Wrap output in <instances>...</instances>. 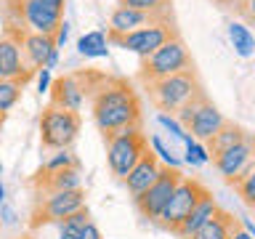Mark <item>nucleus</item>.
<instances>
[{
	"instance_id": "obj_33",
	"label": "nucleus",
	"mask_w": 255,
	"mask_h": 239,
	"mask_svg": "<svg viewBox=\"0 0 255 239\" xmlns=\"http://www.w3.org/2000/svg\"><path fill=\"white\" fill-rule=\"evenodd\" d=\"M16 218H19V215H16V210L11 205H0V223H3V226H13L16 223Z\"/></svg>"
},
{
	"instance_id": "obj_42",
	"label": "nucleus",
	"mask_w": 255,
	"mask_h": 239,
	"mask_svg": "<svg viewBox=\"0 0 255 239\" xmlns=\"http://www.w3.org/2000/svg\"><path fill=\"white\" fill-rule=\"evenodd\" d=\"M242 3H245V0H231V5H234V8H237V5H242Z\"/></svg>"
},
{
	"instance_id": "obj_40",
	"label": "nucleus",
	"mask_w": 255,
	"mask_h": 239,
	"mask_svg": "<svg viewBox=\"0 0 255 239\" xmlns=\"http://www.w3.org/2000/svg\"><path fill=\"white\" fill-rule=\"evenodd\" d=\"M5 202V186H3V181H0V205Z\"/></svg>"
},
{
	"instance_id": "obj_19",
	"label": "nucleus",
	"mask_w": 255,
	"mask_h": 239,
	"mask_svg": "<svg viewBox=\"0 0 255 239\" xmlns=\"http://www.w3.org/2000/svg\"><path fill=\"white\" fill-rule=\"evenodd\" d=\"M40 183H43L45 194L48 191H77L83 189V175H80V167H64V170L43 173Z\"/></svg>"
},
{
	"instance_id": "obj_5",
	"label": "nucleus",
	"mask_w": 255,
	"mask_h": 239,
	"mask_svg": "<svg viewBox=\"0 0 255 239\" xmlns=\"http://www.w3.org/2000/svg\"><path fill=\"white\" fill-rule=\"evenodd\" d=\"M175 120H178V122L186 127V133L199 143H207L229 122V120L223 117V112H218V107H213L205 93L197 96L194 101H189L186 107H181L175 112Z\"/></svg>"
},
{
	"instance_id": "obj_45",
	"label": "nucleus",
	"mask_w": 255,
	"mask_h": 239,
	"mask_svg": "<svg viewBox=\"0 0 255 239\" xmlns=\"http://www.w3.org/2000/svg\"><path fill=\"white\" fill-rule=\"evenodd\" d=\"M0 173H3V162H0Z\"/></svg>"
},
{
	"instance_id": "obj_34",
	"label": "nucleus",
	"mask_w": 255,
	"mask_h": 239,
	"mask_svg": "<svg viewBox=\"0 0 255 239\" xmlns=\"http://www.w3.org/2000/svg\"><path fill=\"white\" fill-rule=\"evenodd\" d=\"M51 69H40V75H37V91L40 93H48L51 91Z\"/></svg>"
},
{
	"instance_id": "obj_3",
	"label": "nucleus",
	"mask_w": 255,
	"mask_h": 239,
	"mask_svg": "<svg viewBox=\"0 0 255 239\" xmlns=\"http://www.w3.org/2000/svg\"><path fill=\"white\" fill-rule=\"evenodd\" d=\"M186 69H194V61H191V53L186 43L181 40V35H175L165 45H159L151 56L141 59L138 77L143 83H154V80L178 75V72H186Z\"/></svg>"
},
{
	"instance_id": "obj_18",
	"label": "nucleus",
	"mask_w": 255,
	"mask_h": 239,
	"mask_svg": "<svg viewBox=\"0 0 255 239\" xmlns=\"http://www.w3.org/2000/svg\"><path fill=\"white\" fill-rule=\"evenodd\" d=\"M218 210H221V207H218V202H215V197L210 194V191H205V194L199 197V202L194 205V210L189 213V218L181 223L175 234H181L183 239H189L191 234H194V231L202 229L207 221H213L215 215H218Z\"/></svg>"
},
{
	"instance_id": "obj_39",
	"label": "nucleus",
	"mask_w": 255,
	"mask_h": 239,
	"mask_svg": "<svg viewBox=\"0 0 255 239\" xmlns=\"http://www.w3.org/2000/svg\"><path fill=\"white\" fill-rule=\"evenodd\" d=\"M242 229H245L247 234H250V237L255 239V223H253V221H247V218H245V226H242Z\"/></svg>"
},
{
	"instance_id": "obj_30",
	"label": "nucleus",
	"mask_w": 255,
	"mask_h": 239,
	"mask_svg": "<svg viewBox=\"0 0 255 239\" xmlns=\"http://www.w3.org/2000/svg\"><path fill=\"white\" fill-rule=\"evenodd\" d=\"M64 167H80V159L72 154L69 149H59L56 154L45 162V173H53V170H64Z\"/></svg>"
},
{
	"instance_id": "obj_12",
	"label": "nucleus",
	"mask_w": 255,
	"mask_h": 239,
	"mask_svg": "<svg viewBox=\"0 0 255 239\" xmlns=\"http://www.w3.org/2000/svg\"><path fill=\"white\" fill-rule=\"evenodd\" d=\"M213 165L229 183H237L239 178H245L250 173V167L255 165V138L245 135L239 143H234L231 149L221 151L213 157Z\"/></svg>"
},
{
	"instance_id": "obj_28",
	"label": "nucleus",
	"mask_w": 255,
	"mask_h": 239,
	"mask_svg": "<svg viewBox=\"0 0 255 239\" xmlns=\"http://www.w3.org/2000/svg\"><path fill=\"white\" fill-rule=\"evenodd\" d=\"M234 189H237V194L242 197V202L250 207V210H255V165L250 167V173H247L245 178H239L234 183Z\"/></svg>"
},
{
	"instance_id": "obj_11",
	"label": "nucleus",
	"mask_w": 255,
	"mask_h": 239,
	"mask_svg": "<svg viewBox=\"0 0 255 239\" xmlns=\"http://www.w3.org/2000/svg\"><path fill=\"white\" fill-rule=\"evenodd\" d=\"M181 178H183V173H181V170H175V167H162L159 178L151 183V186L143 191V194L135 197V199H133V205L138 207V213L143 215V218L157 221V218H159V213L165 210V205L170 202V197H173L175 186L181 183Z\"/></svg>"
},
{
	"instance_id": "obj_35",
	"label": "nucleus",
	"mask_w": 255,
	"mask_h": 239,
	"mask_svg": "<svg viewBox=\"0 0 255 239\" xmlns=\"http://www.w3.org/2000/svg\"><path fill=\"white\" fill-rule=\"evenodd\" d=\"M237 11L242 13L250 24H255V0H245L242 5H237Z\"/></svg>"
},
{
	"instance_id": "obj_32",
	"label": "nucleus",
	"mask_w": 255,
	"mask_h": 239,
	"mask_svg": "<svg viewBox=\"0 0 255 239\" xmlns=\"http://www.w3.org/2000/svg\"><path fill=\"white\" fill-rule=\"evenodd\" d=\"M67 37H69V21L64 19V21L59 24V29L53 32V43H56V48H59V51L64 48V43H67Z\"/></svg>"
},
{
	"instance_id": "obj_43",
	"label": "nucleus",
	"mask_w": 255,
	"mask_h": 239,
	"mask_svg": "<svg viewBox=\"0 0 255 239\" xmlns=\"http://www.w3.org/2000/svg\"><path fill=\"white\" fill-rule=\"evenodd\" d=\"M3 120H5V115H3V112H0V125H3Z\"/></svg>"
},
{
	"instance_id": "obj_14",
	"label": "nucleus",
	"mask_w": 255,
	"mask_h": 239,
	"mask_svg": "<svg viewBox=\"0 0 255 239\" xmlns=\"http://www.w3.org/2000/svg\"><path fill=\"white\" fill-rule=\"evenodd\" d=\"M51 104L53 107H61V109H69V112H80L85 101V93H88V77L85 72H77V75H64L59 80L51 83Z\"/></svg>"
},
{
	"instance_id": "obj_41",
	"label": "nucleus",
	"mask_w": 255,
	"mask_h": 239,
	"mask_svg": "<svg viewBox=\"0 0 255 239\" xmlns=\"http://www.w3.org/2000/svg\"><path fill=\"white\" fill-rule=\"evenodd\" d=\"M45 3H51V5H56V8H64V0H45Z\"/></svg>"
},
{
	"instance_id": "obj_4",
	"label": "nucleus",
	"mask_w": 255,
	"mask_h": 239,
	"mask_svg": "<svg viewBox=\"0 0 255 239\" xmlns=\"http://www.w3.org/2000/svg\"><path fill=\"white\" fill-rule=\"evenodd\" d=\"M107 141V162L109 170L117 175V178H125L128 173L135 167V162L149 151V138L143 133V127H125L115 135H109Z\"/></svg>"
},
{
	"instance_id": "obj_10",
	"label": "nucleus",
	"mask_w": 255,
	"mask_h": 239,
	"mask_svg": "<svg viewBox=\"0 0 255 239\" xmlns=\"http://www.w3.org/2000/svg\"><path fill=\"white\" fill-rule=\"evenodd\" d=\"M21 32L24 29H5L0 35V80H16V83L27 85L35 69L24 59Z\"/></svg>"
},
{
	"instance_id": "obj_8",
	"label": "nucleus",
	"mask_w": 255,
	"mask_h": 239,
	"mask_svg": "<svg viewBox=\"0 0 255 239\" xmlns=\"http://www.w3.org/2000/svg\"><path fill=\"white\" fill-rule=\"evenodd\" d=\"M205 191H207V189H205L197 178L183 175L181 183H178V186H175V191H173L170 202L165 205L162 213H159V218H157L159 226H165V229H170V231H178V226L189 218V213L194 210V205L199 202V197H202Z\"/></svg>"
},
{
	"instance_id": "obj_36",
	"label": "nucleus",
	"mask_w": 255,
	"mask_h": 239,
	"mask_svg": "<svg viewBox=\"0 0 255 239\" xmlns=\"http://www.w3.org/2000/svg\"><path fill=\"white\" fill-rule=\"evenodd\" d=\"M77 239H101V231H99V226H96L93 221H88L85 223V229L80 231V237Z\"/></svg>"
},
{
	"instance_id": "obj_17",
	"label": "nucleus",
	"mask_w": 255,
	"mask_h": 239,
	"mask_svg": "<svg viewBox=\"0 0 255 239\" xmlns=\"http://www.w3.org/2000/svg\"><path fill=\"white\" fill-rule=\"evenodd\" d=\"M21 48H24V59L32 69H43L51 53L56 51V43L51 35H40V32H21Z\"/></svg>"
},
{
	"instance_id": "obj_9",
	"label": "nucleus",
	"mask_w": 255,
	"mask_h": 239,
	"mask_svg": "<svg viewBox=\"0 0 255 239\" xmlns=\"http://www.w3.org/2000/svg\"><path fill=\"white\" fill-rule=\"evenodd\" d=\"M85 207V191H48V194L37 202L35 213H32V229H37L40 223H59L69 218L72 213Z\"/></svg>"
},
{
	"instance_id": "obj_44",
	"label": "nucleus",
	"mask_w": 255,
	"mask_h": 239,
	"mask_svg": "<svg viewBox=\"0 0 255 239\" xmlns=\"http://www.w3.org/2000/svg\"><path fill=\"white\" fill-rule=\"evenodd\" d=\"M218 3H231V0H218Z\"/></svg>"
},
{
	"instance_id": "obj_16",
	"label": "nucleus",
	"mask_w": 255,
	"mask_h": 239,
	"mask_svg": "<svg viewBox=\"0 0 255 239\" xmlns=\"http://www.w3.org/2000/svg\"><path fill=\"white\" fill-rule=\"evenodd\" d=\"M162 19H173V16H162V13H146V11H135V8H123L117 5L109 16V29L107 32H115V35H128L133 29H141V27H149L154 21H162Z\"/></svg>"
},
{
	"instance_id": "obj_23",
	"label": "nucleus",
	"mask_w": 255,
	"mask_h": 239,
	"mask_svg": "<svg viewBox=\"0 0 255 239\" xmlns=\"http://www.w3.org/2000/svg\"><path fill=\"white\" fill-rule=\"evenodd\" d=\"M229 40H231V45H234L237 56H242V59L255 56V37H253V32L247 29L245 24L231 21L229 24Z\"/></svg>"
},
{
	"instance_id": "obj_38",
	"label": "nucleus",
	"mask_w": 255,
	"mask_h": 239,
	"mask_svg": "<svg viewBox=\"0 0 255 239\" xmlns=\"http://www.w3.org/2000/svg\"><path fill=\"white\" fill-rule=\"evenodd\" d=\"M56 64H59V48H56V51L51 53V59H48V64L43 69H56Z\"/></svg>"
},
{
	"instance_id": "obj_26",
	"label": "nucleus",
	"mask_w": 255,
	"mask_h": 239,
	"mask_svg": "<svg viewBox=\"0 0 255 239\" xmlns=\"http://www.w3.org/2000/svg\"><path fill=\"white\" fill-rule=\"evenodd\" d=\"M21 83H16V80H0V112H5L8 109H13L16 107V101H19V96H21Z\"/></svg>"
},
{
	"instance_id": "obj_25",
	"label": "nucleus",
	"mask_w": 255,
	"mask_h": 239,
	"mask_svg": "<svg viewBox=\"0 0 255 239\" xmlns=\"http://www.w3.org/2000/svg\"><path fill=\"white\" fill-rule=\"evenodd\" d=\"M117 5H123V8H135V11H146V13L173 16V13H170V0H120Z\"/></svg>"
},
{
	"instance_id": "obj_22",
	"label": "nucleus",
	"mask_w": 255,
	"mask_h": 239,
	"mask_svg": "<svg viewBox=\"0 0 255 239\" xmlns=\"http://www.w3.org/2000/svg\"><path fill=\"white\" fill-rule=\"evenodd\" d=\"M107 45H109L107 35L99 29H93V32H85V35L77 40V53L85 56V59H104V56L109 53Z\"/></svg>"
},
{
	"instance_id": "obj_6",
	"label": "nucleus",
	"mask_w": 255,
	"mask_h": 239,
	"mask_svg": "<svg viewBox=\"0 0 255 239\" xmlns=\"http://www.w3.org/2000/svg\"><path fill=\"white\" fill-rule=\"evenodd\" d=\"M80 135V115L48 104L40 115V143L51 151L69 149Z\"/></svg>"
},
{
	"instance_id": "obj_21",
	"label": "nucleus",
	"mask_w": 255,
	"mask_h": 239,
	"mask_svg": "<svg viewBox=\"0 0 255 239\" xmlns=\"http://www.w3.org/2000/svg\"><path fill=\"white\" fill-rule=\"evenodd\" d=\"M245 130L242 127H237V125H231V122H226L221 127L218 133L213 135L210 141H207V151H210V157H215V154H221V151H226V149H231L234 143H239L245 138Z\"/></svg>"
},
{
	"instance_id": "obj_37",
	"label": "nucleus",
	"mask_w": 255,
	"mask_h": 239,
	"mask_svg": "<svg viewBox=\"0 0 255 239\" xmlns=\"http://www.w3.org/2000/svg\"><path fill=\"white\" fill-rule=\"evenodd\" d=\"M229 239H253L250 234H247L245 229H239V226H234V231H231V237Z\"/></svg>"
},
{
	"instance_id": "obj_15",
	"label": "nucleus",
	"mask_w": 255,
	"mask_h": 239,
	"mask_svg": "<svg viewBox=\"0 0 255 239\" xmlns=\"http://www.w3.org/2000/svg\"><path fill=\"white\" fill-rule=\"evenodd\" d=\"M162 162H159L157 159V154L154 151H146V154H143L138 162H135V167L130 173L125 175L123 178V183H125V189H128V194H130L133 199L138 197V194H143V191H146L151 183H154L157 178H159V173H162Z\"/></svg>"
},
{
	"instance_id": "obj_31",
	"label": "nucleus",
	"mask_w": 255,
	"mask_h": 239,
	"mask_svg": "<svg viewBox=\"0 0 255 239\" xmlns=\"http://www.w3.org/2000/svg\"><path fill=\"white\" fill-rule=\"evenodd\" d=\"M157 122L162 125L165 130H170V133L175 135V138H181L183 143H186V141L191 138V135L186 133V127H183V125L178 122V120H173V115H159V117H157Z\"/></svg>"
},
{
	"instance_id": "obj_20",
	"label": "nucleus",
	"mask_w": 255,
	"mask_h": 239,
	"mask_svg": "<svg viewBox=\"0 0 255 239\" xmlns=\"http://www.w3.org/2000/svg\"><path fill=\"white\" fill-rule=\"evenodd\" d=\"M237 226V218L226 210H218V215H215L213 221H207L199 231H194L189 239H229L231 231H234Z\"/></svg>"
},
{
	"instance_id": "obj_27",
	"label": "nucleus",
	"mask_w": 255,
	"mask_h": 239,
	"mask_svg": "<svg viewBox=\"0 0 255 239\" xmlns=\"http://www.w3.org/2000/svg\"><path fill=\"white\" fill-rule=\"evenodd\" d=\"M210 151H207V146H202L199 141H194V138H189L186 141V157H183V162L186 165H191V167H202V165H207L210 162Z\"/></svg>"
},
{
	"instance_id": "obj_13",
	"label": "nucleus",
	"mask_w": 255,
	"mask_h": 239,
	"mask_svg": "<svg viewBox=\"0 0 255 239\" xmlns=\"http://www.w3.org/2000/svg\"><path fill=\"white\" fill-rule=\"evenodd\" d=\"M19 13H21V21L32 32L51 35V37L64 21V8H56L51 3H45V0H19Z\"/></svg>"
},
{
	"instance_id": "obj_7",
	"label": "nucleus",
	"mask_w": 255,
	"mask_h": 239,
	"mask_svg": "<svg viewBox=\"0 0 255 239\" xmlns=\"http://www.w3.org/2000/svg\"><path fill=\"white\" fill-rule=\"evenodd\" d=\"M178 35L173 19H162V21H154L149 27H141V29H133L128 35H115V32H107V43L123 48V51H130V53H138L141 59H146L157 51L159 45H165L170 37Z\"/></svg>"
},
{
	"instance_id": "obj_1",
	"label": "nucleus",
	"mask_w": 255,
	"mask_h": 239,
	"mask_svg": "<svg viewBox=\"0 0 255 239\" xmlns=\"http://www.w3.org/2000/svg\"><path fill=\"white\" fill-rule=\"evenodd\" d=\"M91 115L104 138L125 130V127H138L143 122L138 91L125 77L99 75L91 88Z\"/></svg>"
},
{
	"instance_id": "obj_29",
	"label": "nucleus",
	"mask_w": 255,
	"mask_h": 239,
	"mask_svg": "<svg viewBox=\"0 0 255 239\" xmlns=\"http://www.w3.org/2000/svg\"><path fill=\"white\" fill-rule=\"evenodd\" d=\"M149 146H151V151H154L157 159H159V162H162L165 167H175V170H181V159H178L170 149L165 146L159 135H151V138H149Z\"/></svg>"
},
{
	"instance_id": "obj_24",
	"label": "nucleus",
	"mask_w": 255,
	"mask_h": 239,
	"mask_svg": "<svg viewBox=\"0 0 255 239\" xmlns=\"http://www.w3.org/2000/svg\"><path fill=\"white\" fill-rule=\"evenodd\" d=\"M91 221V213H88V207H83V210L72 213L69 218L59 221V239H77L80 231L85 229V223Z\"/></svg>"
},
{
	"instance_id": "obj_2",
	"label": "nucleus",
	"mask_w": 255,
	"mask_h": 239,
	"mask_svg": "<svg viewBox=\"0 0 255 239\" xmlns=\"http://www.w3.org/2000/svg\"><path fill=\"white\" fill-rule=\"evenodd\" d=\"M149 91V101L162 112V115H175L181 107H186L189 101H194L197 96H202V85H199V77L194 69L178 72V75L154 80V83H146Z\"/></svg>"
}]
</instances>
